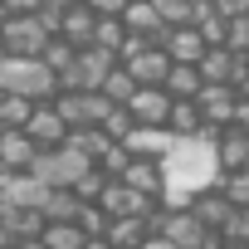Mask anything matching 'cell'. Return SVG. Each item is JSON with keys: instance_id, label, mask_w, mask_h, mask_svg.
<instances>
[{"instance_id": "18", "label": "cell", "mask_w": 249, "mask_h": 249, "mask_svg": "<svg viewBox=\"0 0 249 249\" xmlns=\"http://www.w3.org/2000/svg\"><path fill=\"white\" fill-rule=\"evenodd\" d=\"M147 234H152V220H142V215H112L107 220V239L117 249H137Z\"/></svg>"}, {"instance_id": "26", "label": "cell", "mask_w": 249, "mask_h": 249, "mask_svg": "<svg viewBox=\"0 0 249 249\" xmlns=\"http://www.w3.org/2000/svg\"><path fill=\"white\" fill-rule=\"evenodd\" d=\"M220 239H230V244H249V205H234V210H230V220L220 225Z\"/></svg>"}, {"instance_id": "29", "label": "cell", "mask_w": 249, "mask_h": 249, "mask_svg": "<svg viewBox=\"0 0 249 249\" xmlns=\"http://www.w3.org/2000/svg\"><path fill=\"white\" fill-rule=\"evenodd\" d=\"M152 5L161 10L166 25H191V15H196V0H152Z\"/></svg>"}, {"instance_id": "20", "label": "cell", "mask_w": 249, "mask_h": 249, "mask_svg": "<svg viewBox=\"0 0 249 249\" xmlns=\"http://www.w3.org/2000/svg\"><path fill=\"white\" fill-rule=\"evenodd\" d=\"M191 210H196V215H200L210 230H220V225L230 220V210H234V205H230V196H225L220 186H210V191H200V196L191 200Z\"/></svg>"}, {"instance_id": "15", "label": "cell", "mask_w": 249, "mask_h": 249, "mask_svg": "<svg viewBox=\"0 0 249 249\" xmlns=\"http://www.w3.org/2000/svg\"><path fill=\"white\" fill-rule=\"evenodd\" d=\"M93 25H98V15L83 5V0H69V10L59 15V35L73 39V44H93Z\"/></svg>"}, {"instance_id": "43", "label": "cell", "mask_w": 249, "mask_h": 249, "mask_svg": "<svg viewBox=\"0 0 249 249\" xmlns=\"http://www.w3.org/2000/svg\"><path fill=\"white\" fill-rule=\"evenodd\" d=\"M112 249H117V244H112Z\"/></svg>"}, {"instance_id": "6", "label": "cell", "mask_w": 249, "mask_h": 249, "mask_svg": "<svg viewBox=\"0 0 249 249\" xmlns=\"http://www.w3.org/2000/svg\"><path fill=\"white\" fill-rule=\"evenodd\" d=\"M196 103H200V112H205V127H230L234 122V112H239V88L234 83H205L200 93H196Z\"/></svg>"}, {"instance_id": "10", "label": "cell", "mask_w": 249, "mask_h": 249, "mask_svg": "<svg viewBox=\"0 0 249 249\" xmlns=\"http://www.w3.org/2000/svg\"><path fill=\"white\" fill-rule=\"evenodd\" d=\"M39 157V142L25 127H0V171H30Z\"/></svg>"}, {"instance_id": "24", "label": "cell", "mask_w": 249, "mask_h": 249, "mask_svg": "<svg viewBox=\"0 0 249 249\" xmlns=\"http://www.w3.org/2000/svg\"><path fill=\"white\" fill-rule=\"evenodd\" d=\"M73 54H78V44H73V39H64V35H54V39L44 44V54H39V59H44L54 73H64V69L73 64Z\"/></svg>"}, {"instance_id": "22", "label": "cell", "mask_w": 249, "mask_h": 249, "mask_svg": "<svg viewBox=\"0 0 249 249\" xmlns=\"http://www.w3.org/2000/svg\"><path fill=\"white\" fill-rule=\"evenodd\" d=\"M200 88H205V78H200L196 64H171V73H166V93L171 98H196Z\"/></svg>"}, {"instance_id": "35", "label": "cell", "mask_w": 249, "mask_h": 249, "mask_svg": "<svg viewBox=\"0 0 249 249\" xmlns=\"http://www.w3.org/2000/svg\"><path fill=\"white\" fill-rule=\"evenodd\" d=\"M83 249H112V239H107V234H88V239H83Z\"/></svg>"}, {"instance_id": "5", "label": "cell", "mask_w": 249, "mask_h": 249, "mask_svg": "<svg viewBox=\"0 0 249 249\" xmlns=\"http://www.w3.org/2000/svg\"><path fill=\"white\" fill-rule=\"evenodd\" d=\"M54 39L49 20L39 10H20L5 20V30H0V44H5V54H44V44Z\"/></svg>"}, {"instance_id": "21", "label": "cell", "mask_w": 249, "mask_h": 249, "mask_svg": "<svg viewBox=\"0 0 249 249\" xmlns=\"http://www.w3.org/2000/svg\"><path fill=\"white\" fill-rule=\"evenodd\" d=\"M83 239H88V234H83L78 220H49L44 234H39L44 249H83Z\"/></svg>"}, {"instance_id": "7", "label": "cell", "mask_w": 249, "mask_h": 249, "mask_svg": "<svg viewBox=\"0 0 249 249\" xmlns=\"http://www.w3.org/2000/svg\"><path fill=\"white\" fill-rule=\"evenodd\" d=\"M122 69H127L137 83H166V73H171V54L152 39V44H142L137 54H127V59H117Z\"/></svg>"}, {"instance_id": "4", "label": "cell", "mask_w": 249, "mask_h": 249, "mask_svg": "<svg viewBox=\"0 0 249 249\" xmlns=\"http://www.w3.org/2000/svg\"><path fill=\"white\" fill-rule=\"evenodd\" d=\"M117 69V54L103 44H78L73 64L59 73V88H103V78Z\"/></svg>"}, {"instance_id": "31", "label": "cell", "mask_w": 249, "mask_h": 249, "mask_svg": "<svg viewBox=\"0 0 249 249\" xmlns=\"http://www.w3.org/2000/svg\"><path fill=\"white\" fill-rule=\"evenodd\" d=\"M225 44H230L234 54H249V15H230V35H225Z\"/></svg>"}, {"instance_id": "9", "label": "cell", "mask_w": 249, "mask_h": 249, "mask_svg": "<svg viewBox=\"0 0 249 249\" xmlns=\"http://www.w3.org/2000/svg\"><path fill=\"white\" fill-rule=\"evenodd\" d=\"M176 142V132L166 127V122H132V132L122 137V147H127L132 157H166V147Z\"/></svg>"}, {"instance_id": "37", "label": "cell", "mask_w": 249, "mask_h": 249, "mask_svg": "<svg viewBox=\"0 0 249 249\" xmlns=\"http://www.w3.org/2000/svg\"><path fill=\"white\" fill-rule=\"evenodd\" d=\"M10 249H44L39 239H20V244H10Z\"/></svg>"}, {"instance_id": "17", "label": "cell", "mask_w": 249, "mask_h": 249, "mask_svg": "<svg viewBox=\"0 0 249 249\" xmlns=\"http://www.w3.org/2000/svg\"><path fill=\"white\" fill-rule=\"evenodd\" d=\"M122 25H127L132 35H147V39H157V35L166 30V20H161V10L152 5V0H127V10H122Z\"/></svg>"}, {"instance_id": "25", "label": "cell", "mask_w": 249, "mask_h": 249, "mask_svg": "<svg viewBox=\"0 0 249 249\" xmlns=\"http://www.w3.org/2000/svg\"><path fill=\"white\" fill-rule=\"evenodd\" d=\"M103 93H107V98H112V103H127V98H132V93H137V78H132V73H127V69H122V64H117V69H112V73H107V78H103Z\"/></svg>"}, {"instance_id": "36", "label": "cell", "mask_w": 249, "mask_h": 249, "mask_svg": "<svg viewBox=\"0 0 249 249\" xmlns=\"http://www.w3.org/2000/svg\"><path fill=\"white\" fill-rule=\"evenodd\" d=\"M234 122H239V127L249 132V98H239V112H234Z\"/></svg>"}, {"instance_id": "34", "label": "cell", "mask_w": 249, "mask_h": 249, "mask_svg": "<svg viewBox=\"0 0 249 249\" xmlns=\"http://www.w3.org/2000/svg\"><path fill=\"white\" fill-rule=\"evenodd\" d=\"M225 15H249V0H215Z\"/></svg>"}, {"instance_id": "42", "label": "cell", "mask_w": 249, "mask_h": 249, "mask_svg": "<svg viewBox=\"0 0 249 249\" xmlns=\"http://www.w3.org/2000/svg\"><path fill=\"white\" fill-rule=\"evenodd\" d=\"M0 98H5V88H0Z\"/></svg>"}, {"instance_id": "30", "label": "cell", "mask_w": 249, "mask_h": 249, "mask_svg": "<svg viewBox=\"0 0 249 249\" xmlns=\"http://www.w3.org/2000/svg\"><path fill=\"white\" fill-rule=\"evenodd\" d=\"M103 132H107L112 142H122V137H127V132H132V112H127V107H122V103H117V107H112V112L103 117Z\"/></svg>"}, {"instance_id": "12", "label": "cell", "mask_w": 249, "mask_h": 249, "mask_svg": "<svg viewBox=\"0 0 249 249\" xmlns=\"http://www.w3.org/2000/svg\"><path fill=\"white\" fill-rule=\"evenodd\" d=\"M25 132H30L39 147H59V142L69 137V122L59 117L54 98H49V103H35V112H30V122H25Z\"/></svg>"}, {"instance_id": "14", "label": "cell", "mask_w": 249, "mask_h": 249, "mask_svg": "<svg viewBox=\"0 0 249 249\" xmlns=\"http://www.w3.org/2000/svg\"><path fill=\"white\" fill-rule=\"evenodd\" d=\"M122 181H127L132 191H142V196H157V200H161V186H166V181H161V161H157V157H132V161H127V171H122Z\"/></svg>"}, {"instance_id": "38", "label": "cell", "mask_w": 249, "mask_h": 249, "mask_svg": "<svg viewBox=\"0 0 249 249\" xmlns=\"http://www.w3.org/2000/svg\"><path fill=\"white\" fill-rule=\"evenodd\" d=\"M10 244H15V239H10V230H5V225H0V249H10Z\"/></svg>"}, {"instance_id": "28", "label": "cell", "mask_w": 249, "mask_h": 249, "mask_svg": "<svg viewBox=\"0 0 249 249\" xmlns=\"http://www.w3.org/2000/svg\"><path fill=\"white\" fill-rule=\"evenodd\" d=\"M220 191L230 196V205H249V171H225Z\"/></svg>"}, {"instance_id": "2", "label": "cell", "mask_w": 249, "mask_h": 249, "mask_svg": "<svg viewBox=\"0 0 249 249\" xmlns=\"http://www.w3.org/2000/svg\"><path fill=\"white\" fill-rule=\"evenodd\" d=\"M0 88L20 93V98H35V103H49L59 93V73L39 54H5L0 59Z\"/></svg>"}, {"instance_id": "1", "label": "cell", "mask_w": 249, "mask_h": 249, "mask_svg": "<svg viewBox=\"0 0 249 249\" xmlns=\"http://www.w3.org/2000/svg\"><path fill=\"white\" fill-rule=\"evenodd\" d=\"M225 166H220V152H215V127L205 132H191V137H176L161 157V205L166 210H181L191 205L200 191L220 186Z\"/></svg>"}, {"instance_id": "16", "label": "cell", "mask_w": 249, "mask_h": 249, "mask_svg": "<svg viewBox=\"0 0 249 249\" xmlns=\"http://www.w3.org/2000/svg\"><path fill=\"white\" fill-rule=\"evenodd\" d=\"M0 225H5V230H10V239L20 244V239H39L49 220H44V210H35V205H10Z\"/></svg>"}, {"instance_id": "19", "label": "cell", "mask_w": 249, "mask_h": 249, "mask_svg": "<svg viewBox=\"0 0 249 249\" xmlns=\"http://www.w3.org/2000/svg\"><path fill=\"white\" fill-rule=\"evenodd\" d=\"M166 127L176 137H191V132H205V112L196 98H171V117H166Z\"/></svg>"}, {"instance_id": "8", "label": "cell", "mask_w": 249, "mask_h": 249, "mask_svg": "<svg viewBox=\"0 0 249 249\" xmlns=\"http://www.w3.org/2000/svg\"><path fill=\"white\" fill-rule=\"evenodd\" d=\"M122 107L132 112V122H166L171 117V93H166V83H137V93Z\"/></svg>"}, {"instance_id": "13", "label": "cell", "mask_w": 249, "mask_h": 249, "mask_svg": "<svg viewBox=\"0 0 249 249\" xmlns=\"http://www.w3.org/2000/svg\"><path fill=\"white\" fill-rule=\"evenodd\" d=\"M215 152H220V166H225V171H239V166H249V132L239 127V122L220 127V132H215Z\"/></svg>"}, {"instance_id": "32", "label": "cell", "mask_w": 249, "mask_h": 249, "mask_svg": "<svg viewBox=\"0 0 249 249\" xmlns=\"http://www.w3.org/2000/svg\"><path fill=\"white\" fill-rule=\"evenodd\" d=\"M83 5H88L93 15H122V10H127V0H83Z\"/></svg>"}, {"instance_id": "11", "label": "cell", "mask_w": 249, "mask_h": 249, "mask_svg": "<svg viewBox=\"0 0 249 249\" xmlns=\"http://www.w3.org/2000/svg\"><path fill=\"white\" fill-rule=\"evenodd\" d=\"M157 44L171 54V64H200V54H205V39L196 25H166L157 35Z\"/></svg>"}, {"instance_id": "3", "label": "cell", "mask_w": 249, "mask_h": 249, "mask_svg": "<svg viewBox=\"0 0 249 249\" xmlns=\"http://www.w3.org/2000/svg\"><path fill=\"white\" fill-rule=\"evenodd\" d=\"M93 166V157H83L78 147H69V142H59V147H39V157H35V176L44 181V186H78V176Z\"/></svg>"}, {"instance_id": "27", "label": "cell", "mask_w": 249, "mask_h": 249, "mask_svg": "<svg viewBox=\"0 0 249 249\" xmlns=\"http://www.w3.org/2000/svg\"><path fill=\"white\" fill-rule=\"evenodd\" d=\"M107 210L98 205V200H83V210H78V225H83V234H107Z\"/></svg>"}, {"instance_id": "23", "label": "cell", "mask_w": 249, "mask_h": 249, "mask_svg": "<svg viewBox=\"0 0 249 249\" xmlns=\"http://www.w3.org/2000/svg\"><path fill=\"white\" fill-rule=\"evenodd\" d=\"M35 112V98H20V93H5L0 98V127H25Z\"/></svg>"}, {"instance_id": "40", "label": "cell", "mask_w": 249, "mask_h": 249, "mask_svg": "<svg viewBox=\"0 0 249 249\" xmlns=\"http://www.w3.org/2000/svg\"><path fill=\"white\" fill-rule=\"evenodd\" d=\"M5 210H10V200H5V191H0V220H5Z\"/></svg>"}, {"instance_id": "41", "label": "cell", "mask_w": 249, "mask_h": 249, "mask_svg": "<svg viewBox=\"0 0 249 249\" xmlns=\"http://www.w3.org/2000/svg\"><path fill=\"white\" fill-rule=\"evenodd\" d=\"M0 59H5V44H0Z\"/></svg>"}, {"instance_id": "33", "label": "cell", "mask_w": 249, "mask_h": 249, "mask_svg": "<svg viewBox=\"0 0 249 249\" xmlns=\"http://www.w3.org/2000/svg\"><path fill=\"white\" fill-rule=\"evenodd\" d=\"M137 249H176V244H171V239H166L161 230H152V234H147V239H142Z\"/></svg>"}, {"instance_id": "39", "label": "cell", "mask_w": 249, "mask_h": 249, "mask_svg": "<svg viewBox=\"0 0 249 249\" xmlns=\"http://www.w3.org/2000/svg\"><path fill=\"white\" fill-rule=\"evenodd\" d=\"M5 20H10V10H5V0H0V30H5Z\"/></svg>"}]
</instances>
